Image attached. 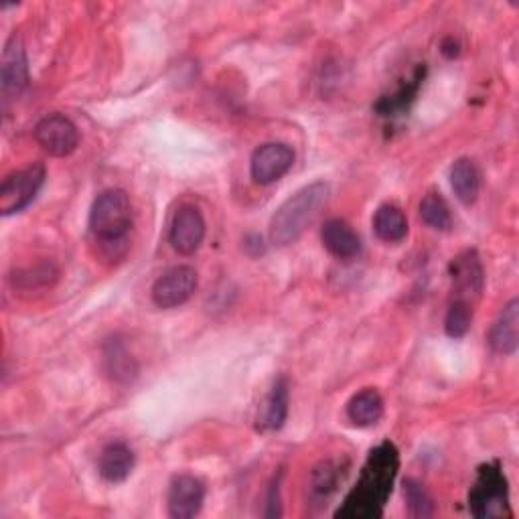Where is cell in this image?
Wrapping results in <instances>:
<instances>
[{"mask_svg":"<svg viewBox=\"0 0 519 519\" xmlns=\"http://www.w3.org/2000/svg\"><path fill=\"white\" fill-rule=\"evenodd\" d=\"M197 290V272L191 266H177L165 272L153 286V301L159 309L185 305Z\"/></svg>","mask_w":519,"mask_h":519,"instance_id":"obj_8","label":"cell"},{"mask_svg":"<svg viewBox=\"0 0 519 519\" xmlns=\"http://www.w3.org/2000/svg\"><path fill=\"white\" fill-rule=\"evenodd\" d=\"M451 185L461 203L473 205L477 201L479 189H481V175H479L477 165L471 159L455 161V165L451 169Z\"/></svg>","mask_w":519,"mask_h":519,"instance_id":"obj_19","label":"cell"},{"mask_svg":"<svg viewBox=\"0 0 519 519\" xmlns=\"http://www.w3.org/2000/svg\"><path fill=\"white\" fill-rule=\"evenodd\" d=\"M205 499V487L193 475H179L169 487V515L175 519L195 517Z\"/></svg>","mask_w":519,"mask_h":519,"instance_id":"obj_11","label":"cell"},{"mask_svg":"<svg viewBox=\"0 0 519 519\" xmlns=\"http://www.w3.org/2000/svg\"><path fill=\"white\" fill-rule=\"evenodd\" d=\"M45 167L29 165L11 173L0 185V213L13 215L33 203L45 183Z\"/></svg>","mask_w":519,"mask_h":519,"instance_id":"obj_5","label":"cell"},{"mask_svg":"<svg viewBox=\"0 0 519 519\" xmlns=\"http://www.w3.org/2000/svg\"><path fill=\"white\" fill-rule=\"evenodd\" d=\"M323 246L339 260H353L361 252V238L343 219H329L321 230Z\"/></svg>","mask_w":519,"mask_h":519,"instance_id":"obj_13","label":"cell"},{"mask_svg":"<svg viewBox=\"0 0 519 519\" xmlns=\"http://www.w3.org/2000/svg\"><path fill=\"white\" fill-rule=\"evenodd\" d=\"M404 497H406L410 515H414V517H428V515H432V511H434L432 499H430V495L426 493V489L418 481H414V479H406L404 481Z\"/></svg>","mask_w":519,"mask_h":519,"instance_id":"obj_24","label":"cell"},{"mask_svg":"<svg viewBox=\"0 0 519 519\" xmlns=\"http://www.w3.org/2000/svg\"><path fill=\"white\" fill-rule=\"evenodd\" d=\"M294 165V153L288 144L280 142H268L256 148L252 161H250V171L252 179L258 185H272L278 179H282Z\"/></svg>","mask_w":519,"mask_h":519,"instance_id":"obj_9","label":"cell"},{"mask_svg":"<svg viewBox=\"0 0 519 519\" xmlns=\"http://www.w3.org/2000/svg\"><path fill=\"white\" fill-rule=\"evenodd\" d=\"M288 416V384L284 378L276 380L272 390L268 392L264 404L258 412V428L260 430H280Z\"/></svg>","mask_w":519,"mask_h":519,"instance_id":"obj_16","label":"cell"},{"mask_svg":"<svg viewBox=\"0 0 519 519\" xmlns=\"http://www.w3.org/2000/svg\"><path fill=\"white\" fill-rule=\"evenodd\" d=\"M400 469V455L392 442H382L369 453L357 485L345 497L343 505L335 513L347 519L380 517L384 505L392 493L396 475Z\"/></svg>","mask_w":519,"mask_h":519,"instance_id":"obj_1","label":"cell"},{"mask_svg":"<svg viewBox=\"0 0 519 519\" xmlns=\"http://www.w3.org/2000/svg\"><path fill=\"white\" fill-rule=\"evenodd\" d=\"M473 323V307L461 299H455L444 319V331L451 339H463Z\"/></svg>","mask_w":519,"mask_h":519,"instance_id":"obj_21","label":"cell"},{"mask_svg":"<svg viewBox=\"0 0 519 519\" xmlns=\"http://www.w3.org/2000/svg\"><path fill=\"white\" fill-rule=\"evenodd\" d=\"M471 513L479 519L507 517L509 511V489L507 479L499 463H489L479 469L475 487L469 495Z\"/></svg>","mask_w":519,"mask_h":519,"instance_id":"obj_4","label":"cell"},{"mask_svg":"<svg viewBox=\"0 0 519 519\" xmlns=\"http://www.w3.org/2000/svg\"><path fill=\"white\" fill-rule=\"evenodd\" d=\"M35 140L51 157H69L80 144V132L69 118L51 114L35 126Z\"/></svg>","mask_w":519,"mask_h":519,"instance_id":"obj_7","label":"cell"},{"mask_svg":"<svg viewBox=\"0 0 519 519\" xmlns=\"http://www.w3.org/2000/svg\"><path fill=\"white\" fill-rule=\"evenodd\" d=\"M169 240L183 256H191L201 248L205 240V219L197 207L185 205L177 211L171 224Z\"/></svg>","mask_w":519,"mask_h":519,"instance_id":"obj_10","label":"cell"},{"mask_svg":"<svg viewBox=\"0 0 519 519\" xmlns=\"http://www.w3.org/2000/svg\"><path fill=\"white\" fill-rule=\"evenodd\" d=\"M106 361L110 374L120 382H130L136 376V365L134 359L126 353V349L120 343H110L106 351Z\"/></svg>","mask_w":519,"mask_h":519,"instance_id":"obj_22","label":"cell"},{"mask_svg":"<svg viewBox=\"0 0 519 519\" xmlns=\"http://www.w3.org/2000/svg\"><path fill=\"white\" fill-rule=\"evenodd\" d=\"M337 483H339V467L333 461H325L313 471L311 485L315 495L319 497L331 495L337 489Z\"/></svg>","mask_w":519,"mask_h":519,"instance_id":"obj_25","label":"cell"},{"mask_svg":"<svg viewBox=\"0 0 519 519\" xmlns=\"http://www.w3.org/2000/svg\"><path fill=\"white\" fill-rule=\"evenodd\" d=\"M374 230L382 242L398 244L408 236V217L398 205L386 203L374 215Z\"/></svg>","mask_w":519,"mask_h":519,"instance_id":"obj_18","label":"cell"},{"mask_svg":"<svg viewBox=\"0 0 519 519\" xmlns=\"http://www.w3.org/2000/svg\"><path fill=\"white\" fill-rule=\"evenodd\" d=\"M451 276L457 288V299L469 303V296H479L485 284V272L477 252H465L451 264Z\"/></svg>","mask_w":519,"mask_h":519,"instance_id":"obj_12","label":"cell"},{"mask_svg":"<svg viewBox=\"0 0 519 519\" xmlns=\"http://www.w3.org/2000/svg\"><path fill=\"white\" fill-rule=\"evenodd\" d=\"M420 82H422V78H420V73H418V76L414 78V84H406V86H402L394 96L384 98V100L378 104V112H380L382 116H396L398 112L408 110L410 102L414 100V96H416V92H418V88H420Z\"/></svg>","mask_w":519,"mask_h":519,"instance_id":"obj_23","label":"cell"},{"mask_svg":"<svg viewBox=\"0 0 519 519\" xmlns=\"http://www.w3.org/2000/svg\"><path fill=\"white\" fill-rule=\"evenodd\" d=\"M420 217L426 226L438 232H447L453 226V215L449 203L440 193H428L420 203Z\"/></svg>","mask_w":519,"mask_h":519,"instance_id":"obj_20","label":"cell"},{"mask_svg":"<svg viewBox=\"0 0 519 519\" xmlns=\"http://www.w3.org/2000/svg\"><path fill=\"white\" fill-rule=\"evenodd\" d=\"M29 84V63L27 51L21 35H13L3 53V63H0V90H3L5 108L9 102L17 100Z\"/></svg>","mask_w":519,"mask_h":519,"instance_id":"obj_6","label":"cell"},{"mask_svg":"<svg viewBox=\"0 0 519 519\" xmlns=\"http://www.w3.org/2000/svg\"><path fill=\"white\" fill-rule=\"evenodd\" d=\"M347 416L359 428L376 426L384 416V400L380 392L367 388L355 394L347 404Z\"/></svg>","mask_w":519,"mask_h":519,"instance_id":"obj_17","label":"cell"},{"mask_svg":"<svg viewBox=\"0 0 519 519\" xmlns=\"http://www.w3.org/2000/svg\"><path fill=\"white\" fill-rule=\"evenodd\" d=\"M489 343L495 353L513 355L519 343V301L513 299L491 329Z\"/></svg>","mask_w":519,"mask_h":519,"instance_id":"obj_14","label":"cell"},{"mask_svg":"<svg viewBox=\"0 0 519 519\" xmlns=\"http://www.w3.org/2000/svg\"><path fill=\"white\" fill-rule=\"evenodd\" d=\"M132 228V203L126 191L100 193L90 211V230L104 244H120Z\"/></svg>","mask_w":519,"mask_h":519,"instance_id":"obj_3","label":"cell"},{"mask_svg":"<svg viewBox=\"0 0 519 519\" xmlns=\"http://www.w3.org/2000/svg\"><path fill=\"white\" fill-rule=\"evenodd\" d=\"M329 185L323 181L311 183L288 197L270 221V240L276 246H290L299 240L317 219L329 201Z\"/></svg>","mask_w":519,"mask_h":519,"instance_id":"obj_2","label":"cell"},{"mask_svg":"<svg viewBox=\"0 0 519 519\" xmlns=\"http://www.w3.org/2000/svg\"><path fill=\"white\" fill-rule=\"evenodd\" d=\"M134 463V453L126 442H110L100 455L98 469L108 483H122L130 477Z\"/></svg>","mask_w":519,"mask_h":519,"instance_id":"obj_15","label":"cell"}]
</instances>
